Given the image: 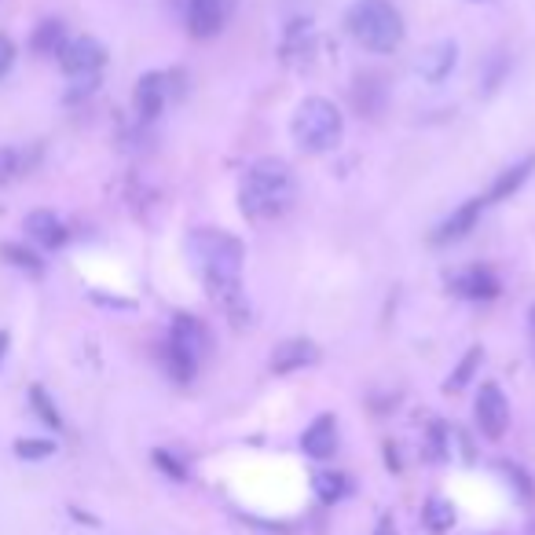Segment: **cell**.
Returning a JSON list of instances; mask_svg holds the SVG:
<instances>
[{
	"label": "cell",
	"mask_w": 535,
	"mask_h": 535,
	"mask_svg": "<svg viewBox=\"0 0 535 535\" xmlns=\"http://www.w3.org/2000/svg\"><path fill=\"white\" fill-rule=\"evenodd\" d=\"M187 257L213 301H220L224 308L239 305L242 264H246V246L239 235L224 228H195L187 235Z\"/></svg>",
	"instance_id": "obj_1"
},
{
	"label": "cell",
	"mask_w": 535,
	"mask_h": 535,
	"mask_svg": "<svg viewBox=\"0 0 535 535\" xmlns=\"http://www.w3.org/2000/svg\"><path fill=\"white\" fill-rule=\"evenodd\" d=\"M297 184L283 158H257L239 184V209L250 220H279L294 206Z\"/></svg>",
	"instance_id": "obj_2"
},
{
	"label": "cell",
	"mask_w": 535,
	"mask_h": 535,
	"mask_svg": "<svg viewBox=\"0 0 535 535\" xmlns=\"http://www.w3.org/2000/svg\"><path fill=\"white\" fill-rule=\"evenodd\" d=\"M345 30L360 48L374 55H393L407 37L404 15L393 0H356L345 11Z\"/></svg>",
	"instance_id": "obj_3"
},
{
	"label": "cell",
	"mask_w": 535,
	"mask_h": 535,
	"mask_svg": "<svg viewBox=\"0 0 535 535\" xmlns=\"http://www.w3.org/2000/svg\"><path fill=\"white\" fill-rule=\"evenodd\" d=\"M290 136L305 154H330L338 151L341 136H345V114L338 103L327 96H308L297 103L294 121H290Z\"/></svg>",
	"instance_id": "obj_4"
},
{
	"label": "cell",
	"mask_w": 535,
	"mask_h": 535,
	"mask_svg": "<svg viewBox=\"0 0 535 535\" xmlns=\"http://www.w3.org/2000/svg\"><path fill=\"white\" fill-rule=\"evenodd\" d=\"M176 74H165V70H147V74L136 81L132 88V110L143 125H151L158 114L165 110V103L176 96Z\"/></svg>",
	"instance_id": "obj_5"
},
{
	"label": "cell",
	"mask_w": 535,
	"mask_h": 535,
	"mask_svg": "<svg viewBox=\"0 0 535 535\" xmlns=\"http://www.w3.org/2000/svg\"><path fill=\"white\" fill-rule=\"evenodd\" d=\"M473 415H477V429L484 437L503 440L506 429H510V400L495 382H484L481 393H477V404H473Z\"/></svg>",
	"instance_id": "obj_6"
},
{
	"label": "cell",
	"mask_w": 535,
	"mask_h": 535,
	"mask_svg": "<svg viewBox=\"0 0 535 535\" xmlns=\"http://www.w3.org/2000/svg\"><path fill=\"white\" fill-rule=\"evenodd\" d=\"M231 11H235V0H187V8H184L187 33H191L195 41H209V37H217V33L224 30V22L231 19Z\"/></svg>",
	"instance_id": "obj_7"
},
{
	"label": "cell",
	"mask_w": 535,
	"mask_h": 535,
	"mask_svg": "<svg viewBox=\"0 0 535 535\" xmlns=\"http://www.w3.org/2000/svg\"><path fill=\"white\" fill-rule=\"evenodd\" d=\"M59 66L66 77H96L107 66V48L96 37H70L59 52Z\"/></svg>",
	"instance_id": "obj_8"
},
{
	"label": "cell",
	"mask_w": 535,
	"mask_h": 535,
	"mask_svg": "<svg viewBox=\"0 0 535 535\" xmlns=\"http://www.w3.org/2000/svg\"><path fill=\"white\" fill-rule=\"evenodd\" d=\"M165 341H173L176 349H184L187 356H195L202 363L209 356V349H213V330L206 327V319L191 316V312H176Z\"/></svg>",
	"instance_id": "obj_9"
},
{
	"label": "cell",
	"mask_w": 535,
	"mask_h": 535,
	"mask_svg": "<svg viewBox=\"0 0 535 535\" xmlns=\"http://www.w3.org/2000/svg\"><path fill=\"white\" fill-rule=\"evenodd\" d=\"M448 290L462 301H495L503 283H499V275L488 268V264H470V268H462L448 279Z\"/></svg>",
	"instance_id": "obj_10"
},
{
	"label": "cell",
	"mask_w": 535,
	"mask_h": 535,
	"mask_svg": "<svg viewBox=\"0 0 535 535\" xmlns=\"http://www.w3.org/2000/svg\"><path fill=\"white\" fill-rule=\"evenodd\" d=\"M484 206H488L484 198H466L459 209H451L448 217H444L437 228H433L429 242H433V246H451V242H462L473 228H477V220H481Z\"/></svg>",
	"instance_id": "obj_11"
},
{
	"label": "cell",
	"mask_w": 535,
	"mask_h": 535,
	"mask_svg": "<svg viewBox=\"0 0 535 535\" xmlns=\"http://www.w3.org/2000/svg\"><path fill=\"white\" fill-rule=\"evenodd\" d=\"M22 231H26V239H30L33 246H41V250H63L66 242H70V231H66V224L55 217L52 209H33V213H26Z\"/></svg>",
	"instance_id": "obj_12"
},
{
	"label": "cell",
	"mask_w": 535,
	"mask_h": 535,
	"mask_svg": "<svg viewBox=\"0 0 535 535\" xmlns=\"http://www.w3.org/2000/svg\"><path fill=\"white\" fill-rule=\"evenodd\" d=\"M316 363H319V345H316V341L290 338V341H283V345L272 352L268 367H272L275 374H297V371H305V367H316Z\"/></svg>",
	"instance_id": "obj_13"
},
{
	"label": "cell",
	"mask_w": 535,
	"mask_h": 535,
	"mask_svg": "<svg viewBox=\"0 0 535 535\" xmlns=\"http://www.w3.org/2000/svg\"><path fill=\"white\" fill-rule=\"evenodd\" d=\"M301 451L308 459H330L338 451V418L334 415H319L312 426L301 433Z\"/></svg>",
	"instance_id": "obj_14"
},
{
	"label": "cell",
	"mask_w": 535,
	"mask_h": 535,
	"mask_svg": "<svg viewBox=\"0 0 535 535\" xmlns=\"http://www.w3.org/2000/svg\"><path fill=\"white\" fill-rule=\"evenodd\" d=\"M455 63H459V44L455 41H437L433 48H426L422 52V59H418V77L422 81H429V85H440L444 77L455 70Z\"/></svg>",
	"instance_id": "obj_15"
},
{
	"label": "cell",
	"mask_w": 535,
	"mask_h": 535,
	"mask_svg": "<svg viewBox=\"0 0 535 535\" xmlns=\"http://www.w3.org/2000/svg\"><path fill=\"white\" fill-rule=\"evenodd\" d=\"M66 41H70V33H66L63 19H41L30 33L33 55H44V59H59V52L66 48Z\"/></svg>",
	"instance_id": "obj_16"
},
{
	"label": "cell",
	"mask_w": 535,
	"mask_h": 535,
	"mask_svg": "<svg viewBox=\"0 0 535 535\" xmlns=\"http://www.w3.org/2000/svg\"><path fill=\"white\" fill-rule=\"evenodd\" d=\"M158 363H162V371L169 374L176 385L195 382L198 360H195V356H187L184 349H176L173 341H162V345H158Z\"/></svg>",
	"instance_id": "obj_17"
},
{
	"label": "cell",
	"mask_w": 535,
	"mask_h": 535,
	"mask_svg": "<svg viewBox=\"0 0 535 535\" xmlns=\"http://www.w3.org/2000/svg\"><path fill=\"white\" fill-rule=\"evenodd\" d=\"M535 169V158H521L517 165H510V169H503V173L495 176L492 191H488V198L484 202H506L510 195H517L521 191V184H525L528 176H532Z\"/></svg>",
	"instance_id": "obj_18"
},
{
	"label": "cell",
	"mask_w": 535,
	"mask_h": 535,
	"mask_svg": "<svg viewBox=\"0 0 535 535\" xmlns=\"http://www.w3.org/2000/svg\"><path fill=\"white\" fill-rule=\"evenodd\" d=\"M0 257H4V261L15 268V272L30 275V279H41V275H44L41 253L30 250L26 242H0Z\"/></svg>",
	"instance_id": "obj_19"
},
{
	"label": "cell",
	"mask_w": 535,
	"mask_h": 535,
	"mask_svg": "<svg viewBox=\"0 0 535 535\" xmlns=\"http://www.w3.org/2000/svg\"><path fill=\"white\" fill-rule=\"evenodd\" d=\"M37 162V151L26 154V147H0V184H11V180H19L26 176Z\"/></svg>",
	"instance_id": "obj_20"
},
{
	"label": "cell",
	"mask_w": 535,
	"mask_h": 535,
	"mask_svg": "<svg viewBox=\"0 0 535 535\" xmlns=\"http://www.w3.org/2000/svg\"><path fill=\"white\" fill-rule=\"evenodd\" d=\"M352 99H356V107L363 110V114H378L385 103V85H382V77H374V74H363L356 77V88H352Z\"/></svg>",
	"instance_id": "obj_21"
},
{
	"label": "cell",
	"mask_w": 535,
	"mask_h": 535,
	"mask_svg": "<svg viewBox=\"0 0 535 535\" xmlns=\"http://www.w3.org/2000/svg\"><path fill=\"white\" fill-rule=\"evenodd\" d=\"M481 363H484V349L481 345H473V349L459 360V367L451 371L448 382H444V393H462V389L473 382V374L481 371Z\"/></svg>",
	"instance_id": "obj_22"
},
{
	"label": "cell",
	"mask_w": 535,
	"mask_h": 535,
	"mask_svg": "<svg viewBox=\"0 0 535 535\" xmlns=\"http://www.w3.org/2000/svg\"><path fill=\"white\" fill-rule=\"evenodd\" d=\"M30 407H33V415L41 418L44 426L48 429H55V433H59V429H63V415H59V407H55V400L52 396H48V389H44V385H30Z\"/></svg>",
	"instance_id": "obj_23"
},
{
	"label": "cell",
	"mask_w": 535,
	"mask_h": 535,
	"mask_svg": "<svg viewBox=\"0 0 535 535\" xmlns=\"http://www.w3.org/2000/svg\"><path fill=\"white\" fill-rule=\"evenodd\" d=\"M422 525L433 535L451 532V525H455V506H451L448 499H429L426 510H422Z\"/></svg>",
	"instance_id": "obj_24"
},
{
	"label": "cell",
	"mask_w": 535,
	"mask_h": 535,
	"mask_svg": "<svg viewBox=\"0 0 535 535\" xmlns=\"http://www.w3.org/2000/svg\"><path fill=\"white\" fill-rule=\"evenodd\" d=\"M312 488H316L319 503L334 506V503H341V499H345V492H349V481H345L341 473H316V477H312Z\"/></svg>",
	"instance_id": "obj_25"
},
{
	"label": "cell",
	"mask_w": 535,
	"mask_h": 535,
	"mask_svg": "<svg viewBox=\"0 0 535 535\" xmlns=\"http://www.w3.org/2000/svg\"><path fill=\"white\" fill-rule=\"evenodd\" d=\"M11 451H15V459L22 462H44L55 455V440H44V437H22L11 444Z\"/></svg>",
	"instance_id": "obj_26"
},
{
	"label": "cell",
	"mask_w": 535,
	"mask_h": 535,
	"mask_svg": "<svg viewBox=\"0 0 535 535\" xmlns=\"http://www.w3.org/2000/svg\"><path fill=\"white\" fill-rule=\"evenodd\" d=\"M448 451H451L448 429H444V422H433V426H429V451H426V459L429 462H444V459H448Z\"/></svg>",
	"instance_id": "obj_27"
},
{
	"label": "cell",
	"mask_w": 535,
	"mask_h": 535,
	"mask_svg": "<svg viewBox=\"0 0 535 535\" xmlns=\"http://www.w3.org/2000/svg\"><path fill=\"white\" fill-rule=\"evenodd\" d=\"M499 470H503L506 477H510V484H514V488H517V495H521L525 503H532V499H535V484H532V477H528V473L521 470L517 462H499Z\"/></svg>",
	"instance_id": "obj_28"
},
{
	"label": "cell",
	"mask_w": 535,
	"mask_h": 535,
	"mask_svg": "<svg viewBox=\"0 0 535 535\" xmlns=\"http://www.w3.org/2000/svg\"><path fill=\"white\" fill-rule=\"evenodd\" d=\"M151 459H154V466H158V470H162L165 477H169V481H187V466H184L180 459H176V455H169L165 448L154 451Z\"/></svg>",
	"instance_id": "obj_29"
},
{
	"label": "cell",
	"mask_w": 535,
	"mask_h": 535,
	"mask_svg": "<svg viewBox=\"0 0 535 535\" xmlns=\"http://www.w3.org/2000/svg\"><path fill=\"white\" fill-rule=\"evenodd\" d=\"M96 88H99V74H96V77H74V88L66 92V99H70V103H77V99L92 96Z\"/></svg>",
	"instance_id": "obj_30"
},
{
	"label": "cell",
	"mask_w": 535,
	"mask_h": 535,
	"mask_svg": "<svg viewBox=\"0 0 535 535\" xmlns=\"http://www.w3.org/2000/svg\"><path fill=\"white\" fill-rule=\"evenodd\" d=\"M15 41H11L8 33H0V77H8V70L15 66Z\"/></svg>",
	"instance_id": "obj_31"
},
{
	"label": "cell",
	"mask_w": 535,
	"mask_h": 535,
	"mask_svg": "<svg viewBox=\"0 0 535 535\" xmlns=\"http://www.w3.org/2000/svg\"><path fill=\"white\" fill-rule=\"evenodd\" d=\"M503 74H506V55L499 52L492 59V70H488V77H484V88H488V92H495V88L503 85Z\"/></svg>",
	"instance_id": "obj_32"
},
{
	"label": "cell",
	"mask_w": 535,
	"mask_h": 535,
	"mask_svg": "<svg viewBox=\"0 0 535 535\" xmlns=\"http://www.w3.org/2000/svg\"><path fill=\"white\" fill-rule=\"evenodd\" d=\"M385 462H389V470H400V455H396L393 444H385Z\"/></svg>",
	"instance_id": "obj_33"
},
{
	"label": "cell",
	"mask_w": 535,
	"mask_h": 535,
	"mask_svg": "<svg viewBox=\"0 0 535 535\" xmlns=\"http://www.w3.org/2000/svg\"><path fill=\"white\" fill-rule=\"evenodd\" d=\"M8 349H11V334H8V330H0V367H4V356H8Z\"/></svg>",
	"instance_id": "obj_34"
},
{
	"label": "cell",
	"mask_w": 535,
	"mask_h": 535,
	"mask_svg": "<svg viewBox=\"0 0 535 535\" xmlns=\"http://www.w3.org/2000/svg\"><path fill=\"white\" fill-rule=\"evenodd\" d=\"M528 338H532V360H535V305L528 308Z\"/></svg>",
	"instance_id": "obj_35"
},
{
	"label": "cell",
	"mask_w": 535,
	"mask_h": 535,
	"mask_svg": "<svg viewBox=\"0 0 535 535\" xmlns=\"http://www.w3.org/2000/svg\"><path fill=\"white\" fill-rule=\"evenodd\" d=\"M470 4H481V0H470Z\"/></svg>",
	"instance_id": "obj_36"
}]
</instances>
